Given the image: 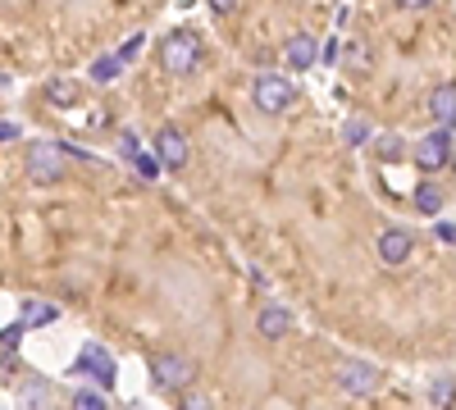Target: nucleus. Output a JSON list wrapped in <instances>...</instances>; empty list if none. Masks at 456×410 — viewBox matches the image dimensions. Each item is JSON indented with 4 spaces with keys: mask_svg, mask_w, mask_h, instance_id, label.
<instances>
[{
    "mask_svg": "<svg viewBox=\"0 0 456 410\" xmlns=\"http://www.w3.org/2000/svg\"><path fill=\"white\" fill-rule=\"evenodd\" d=\"M251 100H256L260 115H283V109H292V100H297V87H292V78H283V73H256Z\"/></svg>",
    "mask_w": 456,
    "mask_h": 410,
    "instance_id": "f03ea898",
    "label": "nucleus"
},
{
    "mask_svg": "<svg viewBox=\"0 0 456 410\" xmlns=\"http://www.w3.org/2000/svg\"><path fill=\"white\" fill-rule=\"evenodd\" d=\"M46 397H51L46 383H28V388H19V401H32V406H42Z\"/></svg>",
    "mask_w": 456,
    "mask_h": 410,
    "instance_id": "aec40b11",
    "label": "nucleus"
},
{
    "mask_svg": "<svg viewBox=\"0 0 456 410\" xmlns=\"http://www.w3.org/2000/svg\"><path fill=\"white\" fill-rule=\"evenodd\" d=\"M133 160H137V173H142V178H156V173H160V160H156V151H151V156H146V151H137Z\"/></svg>",
    "mask_w": 456,
    "mask_h": 410,
    "instance_id": "6ab92c4d",
    "label": "nucleus"
},
{
    "mask_svg": "<svg viewBox=\"0 0 456 410\" xmlns=\"http://www.w3.org/2000/svg\"><path fill=\"white\" fill-rule=\"evenodd\" d=\"M142 42H146V36H142V32H133V36H128V42L119 46V60H124V64H128V60H137V51H142Z\"/></svg>",
    "mask_w": 456,
    "mask_h": 410,
    "instance_id": "4be33fe9",
    "label": "nucleus"
},
{
    "mask_svg": "<svg viewBox=\"0 0 456 410\" xmlns=\"http://www.w3.org/2000/svg\"><path fill=\"white\" fill-rule=\"evenodd\" d=\"M333 383L347 392V397H374L379 383H384V369L370 365V360H342L338 374H333Z\"/></svg>",
    "mask_w": 456,
    "mask_h": 410,
    "instance_id": "39448f33",
    "label": "nucleus"
},
{
    "mask_svg": "<svg viewBox=\"0 0 456 410\" xmlns=\"http://www.w3.org/2000/svg\"><path fill=\"white\" fill-rule=\"evenodd\" d=\"M23 333H28V324L19 319V324H10V328H0V347H19L23 342Z\"/></svg>",
    "mask_w": 456,
    "mask_h": 410,
    "instance_id": "412c9836",
    "label": "nucleus"
},
{
    "mask_svg": "<svg viewBox=\"0 0 456 410\" xmlns=\"http://www.w3.org/2000/svg\"><path fill=\"white\" fill-rule=\"evenodd\" d=\"M197 60H201V36L197 32L178 28L160 42V64H165V73H174V78H187V73L197 68Z\"/></svg>",
    "mask_w": 456,
    "mask_h": 410,
    "instance_id": "f257e3e1",
    "label": "nucleus"
},
{
    "mask_svg": "<svg viewBox=\"0 0 456 410\" xmlns=\"http://www.w3.org/2000/svg\"><path fill=\"white\" fill-rule=\"evenodd\" d=\"M156 160H160V169H187V160H192V141H187L174 124H165L156 133Z\"/></svg>",
    "mask_w": 456,
    "mask_h": 410,
    "instance_id": "423d86ee",
    "label": "nucleus"
},
{
    "mask_svg": "<svg viewBox=\"0 0 456 410\" xmlns=\"http://www.w3.org/2000/svg\"><path fill=\"white\" fill-rule=\"evenodd\" d=\"M374 251H379V260H384V265H406L411 260V251H415V237L406 233V229H384L379 233V242H374Z\"/></svg>",
    "mask_w": 456,
    "mask_h": 410,
    "instance_id": "6e6552de",
    "label": "nucleus"
},
{
    "mask_svg": "<svg viewBox=\"0 0 456 410\" xmlns=\"http://www.w3.org/2000/svg\"><path fill=\"white\" fill-rule=\"evenodd\" d=\"M429 115L438 128H452L456 124V83H438L429 92Z\"/></svg>",
    "mask_w": 456,
    "mask_h": 410,
    "instance_id": "9d476101",
    "label": "nucleus"
},
{
    "mask_svg": "<svg viewBox=\"0 0 456 410\" xmlns=\"http://www.w3.org/2000/svg\"><path fill=\"white\" fill-rule=\"evenodd\" d=\"M402 10H429V5H438V0H397Z\"/></svg>",
    "mask_w": 456,
    "mask_h": 410,
    "instance_id": "cd10ccee",
    "label": "nucleus"
},
{
    "mask_svg": "<svg viewBox=\"0 0 456 410\" xmlns=\"http://www.w3.org/2000/svg\"><path fill=\"white\" fill-rule=\"evenodd\" d=\"M438 237H443L447 246H456V223H438Z\"/></svg>",
    "mask_w": 456,
    "mask_h": 410,
    "instance_id": "bb28decb",
    "label": "nucleus"
},
{
    "mask_svg": "<svg viewBox=\"0 0 456 410\" xmlns=\"http://www.w3.org/2000/svg\"><path fill=\"white\" fill-rule=\"evenodd\" d=\"M151 379H156V388H165V392H187L197 383V360L178 356V351L156 356V360H151Z\"/></svg>",
    "mask_w": 456,
    "mask_h": 410,
    "instance_id": "7ed1b4c3",
    "label": "nucleus"
},
{
    "mask_svg": "<svg viewBox=\"0 0 456 410\" xmlns=\"http://www.w3.org/2000/svg\"><path fill=\"white\" fill-rule=\"evenodd\" d=\"M238 5H242V0H210V10H215V14H233Z\"/></svg>",
    "mask_w": 456,
    "mask_h": 410,
    "instance_id": "393cba45",
    "label": "nucleus"
},
{
    "mask_svg": "<svg viewBox=\"0 0 456 410\" xmlns=\"http://www.w3.org/2000/svg\"><path fill=\"white\" fill-rule=\"evenodd\" d=\"M415 210H420V214H438L443 210V188L420 182V188H415Z\"/></svg>",
    "mask_w": 456,
    "mask_h": 410,
    "instance_id": "2eb2a0df",
    "label": "nucleus"
},
{
    "mask_svg": "<svg viewBox=\"0 0 456 410\" xmlns=\"http://www.w3.org/2000/svg\"><path fill=\"white\" fill-rule=\"evenodd\" d=\"M415 165H420L425 173L447 169V165H452V133H447V128H438V133L420 137V146H415Z\"/></svg>",
    "mask_w": 456,
    "mask_h": 410,
    "instance_id": "0eeeda50",
    "label": "nucleus"
},
{
    "mask_svg": "<svg viewBox=\"0 0 456 410\" xmlns=\"http://www.w3.org/2000/svg\"><path fill=\"white\" fill-rule=\"evenodd\" d=\"M119 68H124L119 55H101V60L92 64V83H114V78H119Z\"/></svg>",
    "mask_w": 456,
    "mask_h": 410,
    "instance_id": "dca6fc26",
    "label": "nucleus"
},
{
    "mask_svg": "<svg viewBox=\"0 0 456 410\" xmlns=\"http://www.w3.org/2000/svg\"><path fill=\"white\" fill-rule=\"evenodd\" d=\"M365 137H370V133H365V124H347V141H352V146H361Z\"/></svg>",
    "mask_w": 456,
    "mask_h": 410,
    "instance_id": "a878e982",
    "label": "nucleus"
},
{
    "mask_svg": "<svg viewBox=\"0 0 456 410\" xmlns=\"http://www.w3.org/2000/svg\"><path fill=\"white\" fill-rule=\"evenodd\" d=\"M78 369H83V374H96L101 388H114V360H110L101 347H87V351L78 356Z\"/></svg>",
    "mask_w": 456,
    "mask_h": 410,
    "instance_id": "f8f14e48",
    "label": "nucleus"
},
{
    "mask_svg": "<svg viewBox=\"0 0 456 410\" xmlns=\"http://www.w3.org/2000/svg\"><path fill=\"white\" fill-rule=\"evenodd\" d=\"M64 146H55V141H32L28 146V178L32 182H42V188H55V182L64 178Z\"/></svg>",
    "mask_w": 456,
    "mask_h": 410,
    "instance_id": "20e7f679",
    "label": "nucleus"
},
{
    "mask_svg": "<svg viewBox=\"0 0 456 410\" xmlns=\"http://www.w3.org/2000/svg\"><path fill=\"white\" fill-rule=\"evenodd\" d=\"M119 151H124V160H133V156H137V137H133V133H124V137H119Z\"/></svg>",
    "mask_w": 456,
    "mask_h": 410,
    "instance_id": "b1692460",
    "label": "nucleus"
},
{
    "mask_svg": "<svg viewBox=\"0 0 456 410\" xmlns=\"http://www.w3.org/2000/svg\"><path fill=\"white\" fill-rule=\"evenodd\" d=\"M320 60V42L311 32H297V36H288V64L292 68H311Z\"/></svg>",
    "mask_w": 456,
    "mask_h": 410,
    "instance_id": "9b49d317",
    "label": "nucleus"
},
{
    "mask_svg": "<svg viewBox=\"0 0 456 410\" xmlns=\"http://www.w3.org/2000/svg\"><path fill=\"white\" fill-rule=\"evenodd\" d=\"M397 146H402L397 137H379V156H384V160H393V156H397Z\"/></svg>",
    "mask_w": 456,
    "mask_h": 410,
    "instance_id": "5701e85b",
    "label": "nucleus"
},
{
    "mask_svg": "<svg viewBox=\"0 0 456 410\" xmlns=\"http://www.w3.org/2000/svg\"><path fill=\"white\" fill-rule=\"evenodd\" d=\"M256 333H260L265 342L288 338V333H292V310H288V306H260V315H256Z\"/></svg>",
    "mask_w": 456,
    "mask_h": 410,
    "instance_id": "1a4fd4ad",
    "label": "nucleus"
},
{
    "mask_svg": "<svg viewBox=\"0 0 456 410\" xmlns=\"http://www.w3.org/2000/svg\"><path fill=\"white\" fill-rule=\"evenodd\" d=\"M78 96H83V87L73 78H51L46 83V100H55V105H78Z\"/></svg>",
    "mask_w": 456,
    "mask_h": 410,
    "instance_id": "ddd939ff",
    "label": "nucleus"
},
{
    "mask_svg": "<svg viewBox=\"0 0 456 410\" xmlns=\"http://www.w3.org/2000/svg\"><path fill=\"white\" fill-rule=\"evenodd\" d=\"M73 406H78V410H105V392L83 388V392H73Z\"/></svg>",
    "mask_w": 456,
    "mask_h": 410,
    "instance_id": "a211bd4d",
    "label": "nucleus"
},
{
    "mask_svg": "<svg viewBox=\"0 0 456 410\" xmlns=\"http://www.w3.org/2000/svg\"><path fill=\"white\" fill-rule=\"evenodd\" d=\"M10 137H19V128L14 124H0V141H10Z\"/></svg>",
    "mask_w": 456,
    "mask_h": 410,
    "instance_id": "c85d7f7f",
    "label": "nucleus"
},
{
    "mask_svg": "<svg viewBox=\"0 0 456 410\" xmlns=\"http://www.w3.org/2000/svg\"><path fill=\"white\" fill-rule=\"evenodd\" d=\"M452 397H456V379H452V374L434 379V388H429V401H434V406H452Z\"/></svg>",
    "mask_w": 456,
    "mask_h": 410,
    "instance_id": "f3484780",
    "label": "nucleus"
},
{
    "mask_svg": "<svg viewBox=\"0 0 456 410\" xmlns=\"http://www.w3.org/2000/svg\"><path fill=\"white\" fill-rule=\"evenodd\" d=\"M55 319H60L55 306L37 301V296H28V301H23V324H28V328H32V324H55Z\"/></svg>",
    "mask_w": 456,
    "mask_h": 410,
    "instance_id": "4468645a",
    "label": "nucleus"
}]
</instances>
